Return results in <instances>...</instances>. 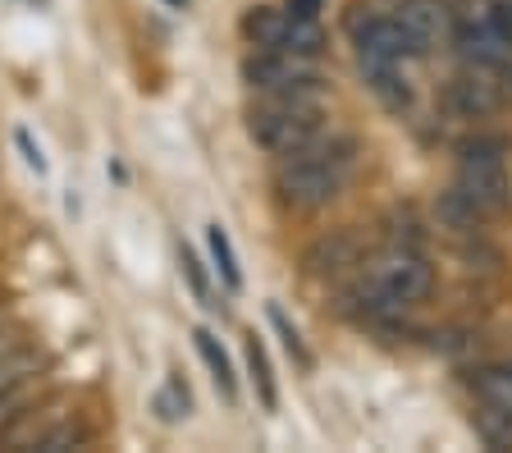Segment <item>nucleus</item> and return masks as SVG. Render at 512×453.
<instances>
[{
	"label": "nucleus",
	"mask_w": 512,
	"mask_h": 453,
	"mask_svg": "<svg viewBox=\"0 0 512 453\" xmlns=\"http://www.w3.org/2000/svg\"><path fill=\"white\" fill-rule=\"evenodd\" d=\"M352 170V142L348 138H311L307 147L279 156L275 170V202L284 211H320L343 193V179Z\"/></svg>",
	"instance_id": "obj_1"
},
{
	"label": "nucleus",
	"mask_w": 512,
	"mask_h": 453,
	"mask_svg": "<svg viewBox=\"0 0 512 453\" xmlns=\"http://www.w3.org/2000/svg\"><path fill=\"white\" fill-rule=\"evenodd\" d=\"M362 289L371 293L375 302L403 312V307H416V302L430 298V289H435V270H430V261L416 248L394 243V248H384L380 257L362 261Z\"/></svg>",
	"instance_id": "obj_2"
},
{
	"label": "nucleus",
	"mask_w": 512,
	"mask_h": 453,
	"mask_svg": "<svg viewBox=\"0 0 512 453\" xmlns=\"http://www.w3.org/2000/svg\"><path fill=\"white\" fill-rule=\"evenodd\" d=\"M247 133H252V142L261 151L288 156V151L307 147L320 133V106H316V97H270L266 106L252 110Z\"/></svg>",
	"instance_id": "obj_3"
},
{
	"label": "nucleus",
	"mask_w": 512,
	"mask_h": 453,
	"mask_svg": "<svg viewBox=\"0 0 512 453\" xmlns=\"http://www.w3.org/2000/svg\"><path fill=\"white\" fill-rule=\"evenodd\" d=\"M458 188L480 216H499L512 206V179H508V161H503V142L480 138L467 142L458 156Z\"/></svg>",
	"instance_id": "obj_4"
},
{
	"label": "nucleus",
	"mask_w": 512,
	"mask_h": 453,
	"mask_svg": "<svg viewBox=\"0 0 512 453\" xmlns=\"http://www.w3.org/2000/svg\"><path fill=\"white\" fill-rule=\"evenodd\" d=\"M247 83L266 97H316V69L307 55L261 51L247 60Z\"/></svg>",
	"instance_id": "obj_5"
},
{
	"label": "nucleus",
	"mask_w": 512,
	"mask_h": 453,
	"mask_svg": "<svg viewBox=\"0 0 512 453\" xmlns=\"http://www.w3.org/2000/svg\"><path fill=\"white\" fill-rule=\"evenodd\" d=\"M448 101L462 119H485L503 106V74L499 69H480V65H462L448 83Z\"/></svg>",
	"instance_id": "obj_6"
},
{
	"label": "nucleus",
	"mask_w": 512,
	"mask_h": 453,
	"mask_svg": "<svg viewBox=\"0 0 512 453\" xmlns=\"http://www.w3.org/2000/svg\"><path fill=\"white\" fill-rule=\"evenodd\" d=\"M403 23L407 42H412V55H430L435 46H444L453 37V19H448L444 0H403L394 14Z\"/></svg>",
	"instance_id": "obj_7"
},
{
	"label": "nucleus",
	"mask_w": 512,
	"mask_h": 453,
	"mask_svg": "<svg viewBox=\"0 0 512 453\" xmlns=\"http://www.w3.org/2000/svg\"><path fill=\"white\" fill-rule=\"evenodd\" d=\"M453 46H458L462 65L499 69V74H508V69H512V51L499 42V33H494V28L480 19V14H471V19L453 23Z\"/></svg>",
	"instance_id": "obj_8"
},
{
	"label": "nucleus",
	"mask_w": 512,
	"mask_h": 453,
	"mask_svg": "<svg viewBox=\"0 0 512 453\" xmlns=\"http://www.w3.org/2000/svg\"><path fill=\"white\" fill-rule=\"evenodd\" d=\"M352 42H357V55L398 60V65L412 55V42H407L403 23H398L394 14H366V19H357L352 23Z\"/></svg>",
	"instance_id": "obj_9"
},
{
	"label": "nucleus",
	"mask_w": 512,
	"mask_h": 453,
	"mask_svg": "<svg viewBox=\"0 0 512 453\" xmlns=\"http://www.w3.org/2000/svg\"><path fill=\"white\" fill-rule=\"evenodd\" d=\"M366 261V248L357 234H330L320 238L316 248L307 252V270L311 275H320V280H339V275H348V270H357Z\"/></svg>",
	"instance_id": "obj_10"
},
{
	"label": "nucleus",
	"mask_w": 512,
	"mask_h": 453,
	"mask_svg": "<svg viewBox=\"0 0 512 453\" xmlns=\"http://www.w3.org/2000/svg\"><path fill=\"white\" fill-rule=\"evenodd\" d=\"M467 389L476 403H490V408L512 417V362H485V367H476L467 376Z\"/></svg>",
	"instance_id": "obj_11"
},
{
	"label": "nucleus",
	"mask_w": 512,
	"mask_h": 453,
	"mask_svg": "<svg viewBox=\"0 0 512 453\" xmlns=\"http://www.w3.org/2000/svg\"><path fill=\"white\" fill-rule=\"evenodd\" d=\"M357 65H362L366 83H371V92L384 101V106H389V110H407L412 92H407V78L398 74V60H375V55H357Z\"/></svg>",
	"instance_id": "obj_12"
},
{
	"label": "nucleus",
	"mask_w": 512,
	"mask_h": 453,
	"mask_svg": "<svg viewBox=\"0 0 512 453\" xmlns=\"http://www.w3.org/2000/svg\"><path fill=\"white\" fill-rule=\"evenodd\" d=\"M42 367V357L32 353V348H19V344H0V399H10L37 376Z\"/></svg>",
	"instance_id": "obj_13"
},
{
	"label": "nucleus",
	"mask_w": 512,
	"mask_h": 453,
	"mask_svg": "<svg viewBox=\"0 0 512 453\" xmlns=\"http://www.w3.org/2000/svg\"><path fill=\"white\" fill-rule=\"evenodd\" d=\"M284 23H288L284 5H261V10H252L243 19V33L252 37V46H261V51H275L279 37H284Z\"/></svg>",
	"instance_id": "obj_14"
},
{
	"label": "nucleus",
	"mask_w": 512,
	"mask_h": 453,
	"mask_svg": "<svg viewBox=\"0 0 512 453\" xmlns=\"http://www.w3.org/2000/svg\"><path fill=\"white\" fill-rule=\"evenodd\" d=\"M197 353L206 357V367H211V376H215V389H220L224 399H234L238 394V380H234V362H229V353L220 348V339L211 335V330H197Z\"/></svg>",
	"instance_id": "obj_15"
},
{
	"label": "nucleus",
	"mask_w": 512,
	"mask_h": 453,
	"mask_svg": "<svg viewBox=\"0 0 512 453\" xmlns=\"http://www.w3.org/2000/svg\"><path fill=\"white\" fill-rule=\"evenodd\" d=\"M320 46H325V33H320V23L316 19H293L288 14L284 23V37H279L275 51H288V55H307V60H316Z\"/></svg>",
	"instance_id": "obj_16"
},
{
	"label": "nucleus",
	"mask_w": 512,
	"mask_h": 453,
	"mask_svg": "<svg viewBox=\"0 0 512 453\" xmlns=\"http://www.w3.org/2000/svg\"><path fill=\"white\" fill-rule=\"evenodd\" d=\"M471 426H476V435L485 440V449H512V417L499 408H490V403H476L471 408Z\"/></svg>",
	"instance_id": "obj_17"
},
{
	"label": "nucleus",
	"mask_w": 512,
	"mask_h": 453,
	"mask_svg": "<svg viewBox=\"0 0 512 453\" xmlns=\"http://www.w3.org/2000/svg\"><path fill=\"white\" fill-rule=\"evenodd\" d=\"M247 371H252V385H256V394H261V408L275 412L279 408V385H275V371H270L266 348H261L256 335H247Z\"/></svg>",
	"instance_id": "obj_18"
},
{
	"label": "nucleus",
	"mask_w": 512,
	"mask_h": 453,
	"mask_svg": "<svg viewBox=\"0 0 512 453\" xmlns=\"http://www.w3.org/2000/svg\"><path fill=\"white\" fill-rule=\"evenodd\" d=\"M23 444L37 449V453H69V449H83L87 431L83 426H74V421H55V426H46V431H32Z\"/></svg>",
	"instance_id": "obj_19"
},
{
	"label": "nucleus",
	"mask_w": 512,
	"mask_h": 453,
	"mask_svg": "<svg viewBox=\"0 0 512 453\" xmlns=\"http://www.w3.org/2000/svg\"><path fill=\"white\" fill-rule=\"evenodd\" d=\"M439 220H444L448 229H458V234H476L485 216H480V211L458 193V188H448V193L439 197Z\"/></svg>",
	"instance_id": "obj_20"
},
{
	"label": "nucleus",
	"mask_w": 512,
	"mask_h": 453,
	"mask_svg": "<svg viewBox=\"0 0 512 453\" xmlns=\"http://www.w3.org/2000/svg\"><path fill=\"white\" fill-rule=\"evenodd\" d=\"M206 243H211V257H215V270L224 275V284L229 289H243V270H238V257H234V243H229V234H224V225H211L206 229Z\"/></svg>",
	"instance_id": "obj_21"
},
{
	"label": "nucleus",
	"mask_w": 512,
	"mask_h": 453,
	"mask_svg": "<svg viewBox=\"0 0 512 453\" xmlns=\"http://www.w3.org/2000/svg\"><path fill=\"white\" fill-rule=\"evenodd\" d=\"M156 412L165 421H179V417H188L192 412V399H188V389L179 385V380H170V389L165 394H156Z\"/></svg>",
	"instance_id": "obj_22"
},
{
	"label": "nucleus",
	"mask_w": 512,
	"mask_h": 453,
	"mask_svg": "<svg viewBox=\"0 0 512 453\" xmlns=\"http://www.w3.org/2000/svg\"><path fill=\"white\" fill-rule=\"evenodd\" d=\"M179 266H183V275H188V284H192V293L202 298V307H220V302H211V284H206V275H202V266H197V257H192L188 248L179 252Z\"/></svg>",
	"instance_id": "obj_23"
},
{
	"label": "nucleus",
	"mask_w": 512,
	"mask_h": 453,
	"mask_svg": "<svg viewBox=\"0 0 512 453\" xmlns=\"http://www.w3.org/2000/svg\"><path fill=\"white\" fill-rule=\"evenodd\" d=\"M270 321H275V330H279V335H284V348H288V353L298 357V362H311V357H307V348H302V339H298V330H293V325L284 321V312H279V307H270Z\"/></svg>",
	"instance_id": "obj_24"
},
{
	"label": "nucleus",
	"mask_w": 512,
	"mask_h": 453,
	"mask_svg": "<svg viewBox=\"0 0 512 453\" xmlns=\"http://www.w3.org/2000/svg\"><path fill=\"white\" fill-rule=\"evenodd\" d=\"M320 5L325 0H284V14H293V19H320Z\"/></svg>",
	"instance_id": "obj_25"
},
{
	"label": "nucleus",
	"mask_w": 512,
	"mask_h": 453,
	"mask_svg": "<svg viewBox=\"0 0 512 453\" xmlns=\"http://www.w3.org/2000/svg\"><path fill=\"white\" fill-rule=\"evenodd\" d=\"M19 147H23V156H28V165H32V170H37V174H46V161H42V151L32 147V138H28V133H19Z\"/></svg>",
	"instance_id": "obj_26"
},
{
	"label": "nucleus",
	"mask_w": 512,
	"mask_h": 453,
	"mask_svg": "<svg viewBox=\"0 0 512 453\" xmlns=\"http://www.w3.org/2000/svg\"><path fill=\"white\" fill-rule=\"evenodd\" d=\"M170 5H179V10H183V5H188V0H170Z\"/></svg>",
	"instance_id": "obj_27"
}]
</instances>
